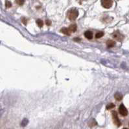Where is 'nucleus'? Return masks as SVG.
I'll return each instance as SVG.
<instances>
[{
    "label": "nucleus",
    "mask_w": 129,
    "mask_h": 129,
    "mask_svg": "<svg viewBox=\"0 0 129 129\" xmlns=\"http://www.w3.org/2000/svg\"><path fill=\"white\" fill-rule=\"evenodd\" d=\"M113 4V0H101L102 6L105 9H110Z\"/></svg>",
    "instance_id": "3"
},
{
    "label": "nucleus",
    "mask_w": 129,
    "mask_h": 129,
    "mask_svg": "<svg viewBox=\"0 0 129 129\" xmlns=\"http://www.w3.org/2000/svg\"><path fill=\"white\" fill-rule=\"evenodd\" d=\"M5 6H6L7 8H10V7L12 6V3H10L9 1H6V2H5Z\"/></svg>",
    "instance_id": "15"
},
{
    "label": "nucleus",
    "mask_w": 129,
    "mask_h": 129,
    "mask_svg": "<svg viewBox=\"0 0 129 129\" xmlns=\"http://www.w3.org/2000/svg\"><path fill=\"white\" fill-rule=\"evenodd\" d=\"M46 23L47 26H50V25H51V21L50 20H46Z\"/></svg>",
    "instance_id": "16"
},
{
    "label": "nucleus",
    "mask_w": 129,
    "mask_h": 129,
    "mask_svg": "<svg viewBox=\"0 0 129 129\" xmlns=\"http://www.w3.org/2000/svg\"><path fill=\"white\" fill-rule=\"evenodd\" d=\"M24 2H25V0H16V3L19 5H24Z\"/></svg>",
    "instance_id": "14"
},
{
    "label": "nucleus",
    "mask_w": 129,
    "mask_h": 129,
    "mask_svg": "<svg viewBox=\"0 0 129 129\" xmlns=\"http://www.w3.org/2000/svg\"><path fill=\"white\" fill-rule=\"evenodd\" d=\"M119 112L122 116H126L128 115V110L123 104H121L119 107Z\"/></svg>",
    "instance_id": "5"
},
{
    "label": "nucleus",
    "mask_w": 129,
    "mask_h": 129,
    "mask_svg": "<svg viewBox=\"0 0 129 129\" xmlns=\"http://www.w3.org/2000/svg\"><path fill=\"white\" fill-rule=\"evenodd\" d=\"M114 107H115V105L113 104V103H110V104H108L107 106H106V109H107V110H110V109H113V108H114Z\"/></svg>",
    "instance_id": "13"
},
{
    "label": "nucleus",
    "mask_w": 129,
    "mask_h": 129,
    "mask_svg": "<svg viewBox=\"0 0 129 129\" xmlns=\"http://www.w3.org/2000/svg\"><path fill=\"white\" fill-rule=\"evenodd\" d=\"M79 16V11L75 8H72L68 10V13H67V16H68V19L71 21H74Z\"/></svg>",
    "instance_id": "1"
},
{
    "label": "nucleus",
    "mask_w": 129,
    "mask_h": 129,
    "mask_svg": "<svg viewBox=\"0 0 129 129\" xmlns=\"http://www.w3.org/2000/svg\"><path fill=\"white\" fill-rule=\"evenodd\" d=\"M112 36H113L114 38L117 40V41H121L124 39V36L120 32H119V31H116V32H114Z\"/></svg>",
    "instance_id": "4"
},
{
    "label": "nucleus",
    "mask_w": 129,
    "mask_h": 129,
    "mask_svg": "<svg viewBox=\"0 0 129 129\" xmlns=\"http://www.w3.org/2000/svg\"><path fill=\"white\" fill-rule=\"evenodd\" d=\"M36 23L37 25H38V26L40 27V28H41V27H42L43 26V25H44V23H43L42 20H41V19H38L36 20Z\"/></svg>",
    "instance_id": "12"
},
{
    "label": "nucleus",
    "mask_w": 129,
    "mask_h": 129,
    "mask_svg": "<svg viewBox=\"0 0 129 129\" xmlns=\"http://www.w3.org/2000/svg\"><path fill=\"white\" fill-rule=\"evenodd\" d=\"M112 119H113L114 123L118 127L120 126L121 125V122L119 120L117 112L116 111H112Z\"/></svg>",
    "instance_id": "2"
},
{
    "label": "nucleus",
    "mask_w": 129,
    "mask_h": 129,
    "mask_svg": "<svg viewBox=\"0 0 129 129\" xmlns=\"http://www.w3.org/2000/svg\"><path fill=\"white\" fill-rule=\"evenodd\" d=\"M22 22L24 23V25H26V24H27V22H26L27 20L25 19V18H23V19H22Z\"/></svg>",
    "instance_id": "17"
},
{
    "label": "nucleus",
    "mask_w": 129,
    "mask_h": 129,
    "mask_svg": "<svg viewBox=\"0 0 129 129\" xmlns=\"http://www.w3.org/2000/svg\"><path fill=\"white\" fill-rule=\"evenodd\" d=\"M61 32H62L63 34H66V35H70L71 34V32H69V29L67 28H62L61 29Z\"/></svg>",
    "instance_id": "10"
},
{
    "label": "nucleus",
    "mask_w": 129,
    "mask_h": 129,
    "mask_svg": "<svg viewBox=\"0 0 129 129\" xmlns=\"http://www.w3.org/2000/svg\"><path fill=\"white\" fill-rule=\"evenodd\" d=\"M114 98L117 101H121L123 99V95L119 92H116L114 94Z\"/></svg>",
    "instance_id": "9"
},
{
    "label": "nucleus",
    "mask_w": 129,
    "mask_h": 129,
    "mask_svg": "<svg viewBox=\"0 0 129 129\" xmlns=\"http://www.w3.org/2000/svg\"><path fill=\"white\" fill-rule=\"evenodd\" d=\"M84 36L86 37V38H87L88 40H91L94 37V34H93L92 32L91 31L88 30L86 31L85 33H84Z\"/></svg>",
    "instance_id": "6"
},
{
    "label": "nucleus",
    "mask_w": 129,
    "mask_h": 129,
    "mask_svg": "<svg viewBox=\"0 0 129 129\" xmlns=\"http://www.w3.org/2000/svg\"><path fill=\"white\" fill-rule=\"evenodd\" d=\"M77 25H75V24H72V25H71L70 26H69V30L70 32H75V31L77 30Z\"/></svg>",
    "instance_id": "8"
},
{
    "label": "nucleus",
    "mask_w": 129,
    "mask_h": 129,
    "mask_svg": "<svg viewBox=\"0 0 129 129\" xmlns=\"http://www.w3.org/2000/svg\"><path fill=\"white\" fill-rule=\"evenodd\" d=\"M103 36H104V32H97V33H96V34H95V38L97 39H98L100 38H101V37H103Z\"/></svg>",
    "instance_id": "11"
},
{
    "label": "nucleus",
    "mask_w": 129,
    "mask_h": 129,
    "mask_svg": "<svg viewBox=\"0 0 129 129\" xmlns=\"http://www.w3.org/2000/svg\"><path fill=\"white\" fill-rule=\"evenodd\" d=\"M116 45V43L113 40H108L107 42H106V45L108 48H112L114 47Z\"/></svg>",
    "instance_id": "7"
}]
</instances>
